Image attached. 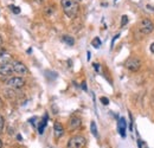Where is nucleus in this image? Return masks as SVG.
I'll return each mask as SVG.
<instances>
[{
  "mask_svg": "<svg viewBox=\"0 0 154 148\" xmlns=\"http://www.w3.org/2000/svg\"><path fill=\"white\" fill-rule=\"evenodd\" d=\"M126 126H127V123H126L124 117H121L120 121H119V131H120V135L122 137L126 136Z\"/></svg>",
  "mask_w": 154,
  "mask_h": 148,
  "instance_id": "9d476101",
  "label": "nucleus"
},
{
  "mask_svg": "<svg viewBox=\"0 0 154 148\" xmlns=\"http://www.w3.org/2000/svg\"><path fill=\"white\" fill-rule=\"evenodd\" d=\"M4 124H5V120H4V117L0 115V134L3 133V129H4Z\"/></svg>",
  "mask_w": 154,
  "mask_h": 148,
  "instance_id": "f3484780",
  "label": "nucleus"
},
{
  "mask_svg": "<svg viewBox=\"0 0 154 148\" xmlns=\"http://www.w3.org/2000/svg\"><path fill=\"white\" fill-rule=\"evenodd\" d=\"M0 107H3V100L0 98Z\"/></svg>",
  "mask_w": 154,
  "mask_h": 148,
  "instance_id": "c85d7f7f",
  "label": "nucleus"
},
{
  "mask_svg": "<svg viewBox=\"0 0 154 148\" xmlns=\"http://www.w3.org/2000/svg\"><path fill=\"white\" fill-rule=\"evenodd\" d=\"M82 124V120L78 117V116H71L69 122H68V127H69V130H76L78 129Z\"/></svg>",
  "mask_w": 154,
  "mask_h": 148,
  "instance_id": "423d86ee",
  "label": "nucleus"
},
{
  "mask_svg": "<svg viewBox=\"0 0 154 148\" xmlns=\"http://www.w3.org/2000/svg\"><path fill=\"white\" fill-rule=\"evenodd\" d=\"M46 121H47V115H45V117L43 119V121L40 122V124H39V128H38V131H39V134H43V131H44V128L46 127Z\"/></svg>",
  "mask_w": 154,
  "mask_h": 148,
  "instance_id": "f8f14e48",
  "label": "nucleus"
},
{
  "mask_svg": "<svg viewBox=\"0 0 154 148\" xmlns=\"http://www.w3.org/2000/svg\"><path fill=\"white\" fill-rule=\"evenodd\" d=\"M60 5L65 16L71 19H73L77 16V13H78L80 6L76 0H60Z\"/></svg>",
  "mask_w": 154,
  "mask_h": 148,
  "instance_id": "f257e3e1",
  "label": "nucleus"
},
{
  "mask_svg": "<svg viewBox=\"0 0 154 148\" xmlns=\"http://www.w3.org/2000/svg\"><path fill=\"white\" fill-rule=\"evenodd\" d=\"M119 37H120V34H116V36H115V37L113 38V42H112V47L114 46V43H115V40H116V39H117Z\"/></svg>",
  "mask_w": 154,
  "mask_h": 148,
  "instance_id": "412c9836",
  "label": "nucleus"
},
{
  "mask_svg": "<svg viewBox=\"0 0 154 148\" xmlns=\"http://www.w3.org/2000/svg\"><path fill=\"white\" fill-rule=\"evenodd\" d=\"M82 89L87 91V84H86V82H83V83H82Z\"/></svg>",
  "mask_w": 154,
  "mask_h": 148,
  "instance_id": "4be33fe9",
  "label": "nucleus"
},
{
  "mask_svg": "<svg viewBox=\"0 0 154 148\" xmlns=\"http://www.w3.org/2000/svg\"><path fill=\"white\" fill-rule=\"evenodd\" d=\"M101 44H102V42H101V39H100L99 37H95V38L93 39V42H91V45H93L95 49H99V47L101 46Z\"/></svg>",
  "mask_w": 154,
  "mask_h": 148,
  "instance_id": "4468645a",
  "label": "nucleus"
},
{
  "mask_svg": "<svg viewBox=\"0 0 154 148\" xmlns=\"http://www.w3.org/2000/svg\"><path fill=\"white\" fill-rule=\"evenodd\" d=\"M62 40H63L66 45H69V46H72V45L75 44V39H73L71 36H68V34L63 36V37H62Z\"/></svg>",
  "mask_w": 154,
  "mask_h": 148,
  "instance_id": "9b49d317",
  "label": "nucleus"
},
{
  "mask_svg": "<svg viewBox=\"0 0 154 148\" xmlns=\"http://www.w3.org/2000/svg\"><path fill=\"white\" fill-rule=\"evenodd\" d=\"M0 148H3V140L0 139Z\"/></svg>",
  "mask_w": 154,
  "mask_h": 148,
  "instance_id": "bb28decb",
  "label": "nucleus"
},
{
  "mask_svg": "<svg viewBox=\"0 0 154 148\" xmlns=\"http://www.w3.org/2000/svg\"><path fill=\"white\" fill-rule=\"evenodd\" d=\"M90 130H91V133H93V135H94L95 137H99L97 127H96V123H95L94 121H91V123H90Z\"/></svg>",
  "mask_w": 154,
  "mask_h": 148,
  "instance_id": "ddd939ff",
  "label": "nucleus"
},
{
  "mask_svg": "<svg viewBox=\"0 0 154 148\" xmlns=\"http://www.w3.org/2000/svg\"><path fill=\"white\" fill-rule=\"evenodd\" d=\"M76 1H77V3H78V1H82V0H76Z\"/></svg>",
  "mask_w": 154,
  "mask_h": 148,
  "instance_id": "c756f323",
  "label": "nucleus"
},
{
  "mask_svg": "<svg viewBox=\"0 0 154 148\" xmlns=\"http://www.w3.org/2000/svg\"><path fill=\"white\" fill-rule=\"evenodd\" d=\"M9 60H10V56L9 55H1L0 56V62H1V64H4V63H9Z\"/></svg>",
  "mask_w": 154,
  "mask_h": 148,
  "instance_id": "2eb2a0df",
  "label": "nucleus"
},
{
  "mask_svg": "<svg viewBox=\"0 0 154 148\" xmlns=\"http://www.w3.org/2000/svg\"><path fill=\"white\" fill-rule=\"evenodd\" d=\"M12 72H13V65L11 63H4L0 65V76L6 77L10 76Z\"/></svg>",
  "mask_w": 154,
  "mask_h": 148,
  "instance_id": "6e6552de",
  "label": "nucleus"
},
{
  "mask_svg": "<svg viewBox=\"0 0 154 148\" xmlns=\"http://www.w3.org/2000/svg\"><path fill=\"white\" fill-rule=\"evenodd\" d=\"M139 30L142 34H150L153 31H154V24L150 19L148 18H145L140 22V25H139Z\"/></svg>",
  "mask_w": 154,
  "mask_h": 148,
  "instance_id": "7ed1b4c3",
  "label": "nucleus"
},
{
  "mask_svg": "<svg viewBox=\"0 0 154 148\" xmlns=\"http://www.w3.org/2000/svg\"><path fill=\"white\" fill-rule=\"evenodd\" d=\"M7 85L11 89H20L25 85V81L22 77H12L7 81Z\"/></svg>",
  "mask_w": 154,
  "mask_h": 148,
  "instance_id": "39448f33",
  "label": "nucleus"
},
{
  "mask_svg": "<svg viewBox=\"0 0 154 148\" xmlns=\"http://www.w3.org/2000/svg\"><path fill=\"white\" fill-rule=\"evenodd\" d=\"M137 146H139L140 148L142 147V141H141V140H139V141H137Z\"/></svg>",
  "mask_w": 154,
  "mask_h": 148,
  "instance_id": "393cba45",
  "label": "nucleus"
},
{
  "mask_svg": "<svg viewBox=\"0 0 154 148\" xmlns=\"http://www.w3.org/2000/svg\"><path fill=\"white\" fill-rule=\"evenodd\" d=\"M53 133H55V137L56 139H60L64 135V127L62 126V123L55 122V124H53Z\"/></svg>",
  "mask_w": 154,
  "mask_h": 148,
  "instance_id": "1a4fd4ad",
  "label": "nucleus"
},
{
  "mask_svg": "<svg viewBox=\"0 0 154 148\" xmlns=\"http://www.w3.org/2000/svg\"><path fill=\"white\" fill-rule=\"evenodd\" d=\"M87 144V140L82 135H75L69 139L66 148H84Z\"/></svg>",
  "mask_w": 154,
  "mask_h": 148,
  "instance_id": "f03ea898",
  "label": "nucleus"
},
{
  "mask_svg": "<svg viewBox=\"0 0 154 148\" xmlns=\"http://www.w3.org/2000/svg\"><path fill=\"white\" fill-rule=\"evenodd\" d=\"M12 65H13V71L18 73V75H26L27 73V68L24 63L17 60V62H13Z\"/></svg>",
  "mask_w": 154,
  "mask_h": 148,
  "instance_id": "0eeeda50",
  "label": "nucleus"
},
{
  "mask_svg": "<svg viewBox=\"0 0 154 148\" xmlns=\"http://www.w3.org/2000/svg\"><path fill=\"white\" fill-rule=\"evenodd\" d=\"M93 66H94V69H95L97 72L100 71V64H97V63H94V64H93Z\"/></svg>",
  "mask_w": 154,
  "mask_h": 148,
  "instance_id": "aec40b11",
  "label": "nucleus"
},
{
  "mask_svg": "<svg viewBox=\"0 0 154 148\" xmlns=\"http://www.w3.org/2000/svg\"><path fill=\"white\" fill-rule=\"evenodd\" d=\"M150 51L154 53V43H152V44H150Z\"/></svg>",
  "mask_w": 154,
  "mask_h": 148,
  "instance_id": "5701e85b",
  "label": "nucleus"
},
{
  "mask_svg": "<svg viewBox=\"0 0 154 148\" xmlns=\"http://www.w3.org/2000/svg\"><path fill=\"white\" fill-rule=\"evenodd\" d=\"M10 9H11V11H12L13 13H16V14H19V13H20V9H19V7H17V6L11 5V6H10Z\"/></svg>",
  "mask_w": 154,
  "mask_h": 148,
  "instance_id": "dca6fc26",
  "label": "nucleus"
},
{
  "mask_svg": "<svg viewBox=\"0 0 154 148\" xmlns=\"http://www.w3.org/2000/svg\"><path fill=\"white\" fill-rule=\"evenodd\" d=\"M146 7H147V10H150V11H154V7H152V6H149V5H147Z\"/></svg>",
  "mask_w": 154,
  "mask_h": 148,
  "instance_id": "b1692460",
  "label": "nucleus"
},
{
  "mask_svg": "<svg viewBox=\"0 0 154 148\" xmlns=\"http://www.w3.org/2000/svg\"><path fill=\"white\" fill-rule=\"evenodd\" d=\"M100 101H101V103H103L104 106H108V104H109V100H108L107 97H101Z\"/></svg>",
  "mask_w": 154,
  "mask_h": 148,
  "instance_id": "6ab92c4d",
  "label": "nucleus"
},
{
  "mask_svg": "<svg viewBox=\"0 0 154 148\" xmlns=\"http://www.w3.org/2000/svg\"><path fill=\"white\" fill-rule=\"evenodd\" d=\"M1 44H3V37L0 36V45H1Z\"/></svg>",
  "mask_w": 154,
  "mask_h": 148,
  "instance_id": "cd10ccee",
  "label": "nucleus"
},
{
  "mask_svg": "<svg viewBox=\"0 0 154 148\" xmlns=\"http://www.w3.org/2000/svg\"><path fill=\"white\" fill-rule=\"evenodd\" d=\"M87 56H88V58H87V59H88V60H90V52H89V51L87 52Z\"/></svg>",
  "mask_w": 154,
  "mask_h": 148,
  "instance_id": "a878e982",
  "label": "nucleus"
},
{
  "mask_svg": "<svg viewBox=\"0 0 154 148\" xmlns=\"http://www.w3.org/2000/svg\"><path fill=\"white\" fill-rule=\"evenodd\" d=\"M127 23H128V17L127 16H122V18H121V26H124Z\"/></svg>",
  "mask_w": 154,
  "mask_h": 148,
  "instance_id": "a211bd4d",
  "label": "nucleus"
},
{
  "mask_svg": "<svg viewBox=\"0 0 154 148\" xmlns=\"http://www.w3.org/2000/svg\"><path fill=\"white\" fill-rule=\"evenodd\" d=\"M126 68L129 71H137L141 68V60L136 57H130L126 62Z\"/></svg>",
  "mask_w": 154,
  "mask_h": 148,
  "instance_id": "20e7f679",
  "label": "nucleus"
}]
</instances>
